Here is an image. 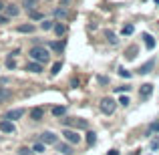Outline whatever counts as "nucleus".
Masks as SVG:
<instances>
[{"label": "nucleus", "mask_w": 159, "mask_h": 155, "mask_svg": "<svg viewBox=\"0 0 159 155\" xmlns=\"http://www.w3.org/2000/svg\"><path fill=\"white\" fill-rule=\"evenodd\" d=\"M28 57L32 58L34 62H48V58H51V52H48V48L44 47H32L30 51H28Z\"/></svg>", "instance_id": "obj_1"}, {"label": "nucleus", "mask_w": 159, "mask_h": 155, "mask_svg": "<svg viewBox=\"0 0 159 155\" xmlns=\"http://www.w3.org/2000/svg\"><path fill=\"white\" fill-rule=\"evenodd\" d=\"M62 123H65L66 127H77V129H87L89 127V121L81 119V117H66V119H62Z\"/></svg>", "instance_id": "obj_2"}, {"label": "nucleus", "mask_w": 159, "mask_h": 155, "mask_svg": "<svg viewBox=\"0 0 159 155\" xmlns=\"http://www.w3.org/2000/svg\"><path fill=\"white\" fill-rule=\"evenodd\" d=\"M115 107H117V101L111 99V97H105L101 101V111L105 113V115H113V113H115Z\"/></svg>", "instance_id": "obj_3"}, {"label": "nucleus", "mask_w": 159, "mask_h": 155, "mask_svg": "<svg viewBox=\"0 0 159 155\" xmlns=\"http://www.w3.org/2000/svg\"><path fill=\"white\" fill-rule=\"evenodd\" d=\"M62 137H65L70 145H79L81 143V135H79L77 131H73V129H62Z\"/></svg>", "instance_id": "obj_4"}, {"label": "nucleus", "mask_w": 159, "mask_h": 155, "mask_svg": "<svg viewBox=\"0 0 159 155\" xmlns=\"http://www.w3.org/2000/svg\"><path fill=\"white\" fill-rule=\"evenodd\" d=\"M40 143H44V145H57L58 143V137L54 135L52 131H44L43 135H40Z\"/></svg>", "instance_id": "obj_5"}, {"label": "nucleus", "mask_w": 159, "mask_h": 155, "mask_svg": "<svg viewBox=\"0 0 159 155\" xmlns=\"http://www.w3.org/2000/svg\"><path fill=\"white\" fill-rule=\"evenodd\" d=\"M151 93H153V85L151 83H145V85H141V89H139V99L141 101H147V99L151 97Z\"/></svg>", "instance_id": "obj_6"}, {"label": "nucleus", "mask_w": 159, "mask_h": 155, "mask_svg": "<svg viewBox=\"0 0 159 155\" xmlns=\"http://www.w3.org/2000/svg\"><path fill=\"white\" fill-rule=\"evenodd\" d=\"M0 131H2V133H14V123L8 121V119L0 121Z\"/></svg>", "instance_id": "obj_7"}, {"label": "nucleus", "mask_w": 159, "mask_h": 155, "mask_svg": "<svg viewBox=\"0 0 159 155\" xmlns=\"http://www.w3.org/2000/svg\"><path fill=\"white\" fill-rule=\"evenodd\" d=\"M24 115V109H12V111L6 113V119L8 121H14V119H20Z\"/></svg>", "instance_id": "obj_8"}, {"label": "nucleus", "mask_w": 159, "mask_h": 155, "mask_svg": "<svg viewBox=\"0 0 159 155\" xmlns=\"http://www.w3.org/2000/svg\"><path fill=\"white\" fill-rule=\"evenodd\" d=\"M26 71H28V73H36V75H39V73H43V65H40V62H34V61L26 62Z\"/></svg>", "instance_id": "obj_9"}, {"label": "nucleus", "mask_w": 159, "mask_h": 155, "mask_svg": "<svg viewBox=\"0 0 159 155\" xmlns=\"http://www.w3.org/2000/svg\"><path fill=\"white\" fill-rule=\"evenodd\" d=\"M153 69H155V61H147L145 65L139 66V73H141V75H147V73H151Z\"/></svg>", "instance_id": "obj_10"}, {"label": "nucleus", "mask_w": 159, "mask_h": 155, "mask_svg": "<svg viewBox=\"0 0 159 155\" xmlns=\"http://www.w3.org/2000/svg\"><path fill=\"white\" fill-rule=\"evenodd\" d=\"M43 115H44V113H43V109H40V107H34L30 111V119L32 121H40V119H43Z\"/></svg>", "instance_id": "obj_11"}, {"label": "nucleus", "mask_w": 159, "mask_h": 155, "mask_svg": "<svg viewBox=\"0 0 159 155\" xmlns=\"http://www.w3.org/2000/svg\"><path fill=\"white\" fill-rule=\"evenodd\" d=\"M58 151L61 155H73V147L69 143H58Z\"/></svg>", "instance_id": "obj_12"}, {"label": "nucleus", "mask_w": 159, "mask_h": 155, "mask_svg": "<svg viewBox=\"0 0 159 155\" xmlns=\"http://www.w3.org/2000/svg\"><path fill=\"white\" fill-rule=\"evenodd\" d=\"M4 8H6V14H8V16H18V12H20L18 8L14 6V4H8V6L4 4Z\"/></svg>", "instance_id": "obj_13"}, {"label": "nucleus", "mask_w": 159, "mask_h": 155, "mask_svg": "<svg viewBox=\"0 0 159 155\" xmlns=\"http://www.w3.org/2000/svg\"><path fill=\"white\" fill-rule=\"evenodd\" d=\"M143 39H145V47H147L149 51H151V48L155 47V40H153V36H151V34H147V32H145V34H143Z\"/></svg>", "instance_id": "obj_14"}, {"label": "nucleus", "mask_w": 159, "mask_h": 155, "mask_svg": "<svg viewBox=\"0 0 159 155\" xmlns=\"http://www.w3.org/2000/svg\"><path fill=\"white\" fill-rule=\"evenodd\" d=\"M18 32H28L30 34V32H34V24H20Z\"/></svg>", "instance_id": "obj_15"}, {"label": "nucleus", "mask_w": 159, "mask_h": 155, "mask_svg": "<svg viewBox=\"0 0 159 155\" xmlns=\"http://www.w3.org/2000/svg\"><path fill=\"white\" fill-rule=\"evenodd\" d=\"M10 91H8V89H4V87H0V103H4V101H6V99H10Z\"/></svg>", "instance_id": "obj_16"}, {"label": "nucleus", "mask_w": 159, "mask_h": 155, "mask_svg": "<svg viewBox=\"0 0 159 155\" xmlns=\"http://www.w3.org/2000/svg\"><path fill=\"white\" fill-rule=\"evenodd\" d=\"M87 143H89V145H95V143H97V133H95V131H89V133H87Z\"/></svg>", "instance_id": "obj_17"}, {"label": "nucleus", "mask_w": 159, "mask_h": 155, "mask_svg": "<svg viewBox=\"0 0 159 155\" xmlns=\"http://www.w3.org/2000/svg\"><path fill=\"white\" fill-rule=\"evenodd\" d=\"M44 149H47V145H44V143H40V141L32 145V151H34V153H44Z\"/></svg>", "instance_id": "obj_18"}, {"label": "nucleus", "mask_w": 159, "mask_h": 155, "mask_svg": "<svg viewBox=\"0 0 159 155\" xmlns=\"http://www.w3.org/2000/svg\"><path fill=\"white\" fill-rule=\"evenodd\" d=\"M52 28H54V32H57L58 36H62V34H65V30H66L65 24H61V22H58V24H52Z\"/></svg>", "instance_id": "obj_19"}, {"label": "nucleus", "mask_w": 159, "mask_h": 155, "mask_svg": "<svg viewBox=\"0 0 159 155\" xmlns=\"http://www.w3.org/2000/svg\"><path fill=\"white\" fill-rule=\"evenodd\" d=\"M125 54H127V58H129V61H133V58L137 57V47H129Z\"/></svg>", "instance_id": "obj_20"}, {"label": "nucleus", "mask_w": 159, "mask_h": 155, "mask_svg": "<svg viewBox=\"0 0 159 155\" xmlns=\"http://www.w3.org/2000/svg\"><path fill=\"white\" fill-rule=\"evenodd\" d=\"M26 10H28V14H30V18H34V20H40V18H43V14H40V12L30 10V8H26Z\"/></svg>", "instance_id": "obj_21"}, {"label": "nucleus", "mask_w": 159, "mask_h": 155, "mask_svg": "<svg viewBox=\"0 0 159 155\" xmlns=\"http://www.w3.org/2000/svg\"><path fill=\"white\" fill-rule=\"evenodd\" d=\"M133 30H135V26H133V24H125L123 26V34H133Z\"/></svg>", "instance_id": "obj_22"}, {"label": "nucleus", "mask_w": 159, "mask_h": 155, "mask_svg": "<svg viewBox=\"0 0 159 155\" xmlns=\"http://www.w3.org/2000/svg\"><path fill=\"white\" fill-rule=\"evenodd\" d=\"M18 155H34V151H32L30 147H20L18 149Z\"/></svg>", "instance_id": "obj_23"}, {"label": "nucleus", "mask_w": 159, "mask_h": 155, "mask_svg": "<svg viewBox=\"0 0 159 155\" xmlns=\"http://www.w3.org/2000/svg\"><path fill=\"white\" fill-rule=\"evenodd\" d=\"M52 115H54V117L65 115V107H52Z\"/></svg>", "instance_id": "obj_24"}, {"label": "nucleus", "mask_w": 159, "mask_h": 155, "mask_svg": "<svg viewBox=\"0 0 159 155\" xmlns=\"http://www.w3.org/2000/svg\"><path fill=\"white\" fill-rule=\"evenodd\" d=\"M52 20H44V22L43 24H40V28H43V30H51V28H52Z\"/></svg>", "instance_id": "obj_25"}, {"label": "nucleus", "mask_w": 159, "mask_h": 155, "mask_svg": "<svg viewBox=\"0 0 159 155\" xmlns=\"http://www.w3.org/2000/svg\"><path fill=\"white\" fill-rule=\"evenodd\" d=\"M107 40H109V43H111V44H117V36L113 34L111 30H107Z\"/></svg>", "instance_id": "obj_26"}, {"label": "nucleus", "mask_w": 159, "mask_h": 155, "mask_svg": "<svg viewBox=\"0 0 159 155\" xmlns=\"http://www.w3.org/2000/svg\"><path fill=\"white\" fill-rule=\"evenodd\" d=\"M61 69H62L61 62H54V65H52V71H51V75H52V77H54V75H58V71H61Z\"/></svg>", "instance_id": "obj_27"}, {"label": "nucleus", "mask_w": 159, "mask_h": 155, "mask_svg": "<svg viewBox=\"0 0 159 155\" xmlns=\"http://www.w3.org/2000/svg\"><path fill=\"white\" fill-rule=\"evenodd\" d=\"M6 66H8L10 71H14V69H16V61H14V58H8V61H6Z\"/></svg>", "instance_id": "obj_28"}, {"label": "nucleus", "mask_w": 159, "mask_h": 155, "mask_svg": "<svg viewBox=\"0 0 159 155\" xmlns=\"http://www.w3.org/2000/svg\"><path fill=\"white\" fill-rule=\"evenodd\" d=\"M24 4H26V8H32V6H36L39 4V0H22Z\"/></svg>", "instance_id": "obj_29"}, {"label": "nucleus", "mask_w": 159, "mask_h": 155, "mask_svg": "<svg viewBox=\"0 0 159 155\" xmlns=\"http://www.w3.org/2000/svg\"><path fill=\"white\" fill-rule=\"evenodd\" d=\"M57 16H61V18H66V10H65V8H57Z\"/></svg>", "instance_id": "obj_30"}, {"label": "nucleus", "mask_w": 159, "mask_h": 155, "mask_svg": "<svg viewBox=\"0 0 159 155\" xmlns=\"http://www.w3.org/2000/svg\"><path fill=\"white\" fill-rule=\"evenodd\" d=\"M119 75H121V77H125V79L131 77V73H129V71H125V69H119Z\"/></svg>", "instance_id": "obj_31"}, {"label": "nucleus", "mask_w": 159, "mask_h": 155, "mask_svg": "<svg viewBox=\"0 0 159 155\" xmlns=\"http://www.w3.org/2000/svg\"><path fill=\"white\" fill-rule=\"evenodd\" d=\"M48 47H51V48H54V51H61V48H62V44H61V43H51Z\"/></svg>", "instance_id": "obj_32"}, {"label": "nucleus", "mask_w": 159, "mask_h": 155, "mask_svg": "<svg viewBox=\"0 0 159 155\" xmlns=\"http://www.w3.org/2000/svg\"><path fill=\"white\" fill-rule=\"evenodd\" d=\"M119 103L123 105V107H127V105L131 103V101H129V97H121V99H119Z\"/></svg>", "instance_id": "obj_33"}, {"label": "nucleus", "mask_w": 159, "mask_h": 155, "mask_svg": "<svg viewBox=\"0 0 159 155\" xmlns=\"http://www.w3.org/2000/svg\"><path fill=\"white\" fill-rule=\"evenodd\" d=\"M151 149H153V151H157V149H159V139H153L151 141Z\"/></svg>", "instance_id": "obj_34"}, {"label": "nucleus", "mask_w": 159, "mask_h": 155, "mask_svg": "<svg viewBox=\"0 0 159 155\" xmlns=\"http://www.w3.org/2000/svg\"><path fill=\"white\" fill-rule=\"evenodd\" d=\"M8 22V16H0V24H6Z\"/></svg>", "instance_id": "obj_35"}, {"label": "nucleus", "mask_w": 159, "mask_h": 155, "mask_svg": "<svg viewBox=\"0 0 159 155\" xmlns=\"http://www.w3.org/2000/svg\"><path fill=\"white\" fill-rule=\"evenodd\" d=\"M151 131H159V125H157V123H153V125H151Z\"/></svg>", "instance_id": "obj_36"}, {"label": "nucleus", "mask_w": 159, "mask_h": 155, "mask_svg": "<svg viewBox=\"0 0 159 155\" xmlns=\"http://www.w3.org/2000/svg\"><path fill=\"white\" fill-rule=\"evenodd\" d=\"M107 155H119V151H117V149H113V151H109Z\"/></svg>", "instance_id": "obj_37"}, {"label": "nucleus", "mask_w": 159, "mask_h": 155, "mask_svg": "<svg viewBox=\"0 0 159 155\" xmlns=\"http://www.w3.org/2000/svg\"><path fill=\"white\" fill-rule=\"evenodd\" d=\"M4 10V2H2V0H0V12H2Z\"/></svg>", "instance_id": "obj_38"}, {"label": "nucleus", "mask_w": 159, "mask_h": 155, "mask_svg": "<svg viewBox=\"0 0 159 155\" xmlns=\"http://www.w3.org/2000/svg\"><path fill=\"white\" fill-rule=\"evenodd\" d=\"M66 2H69V0H62V4H66Z\"/></svg>", "instance_id": "obj_39"}, {"label": "nucleus", "mask_w": 159, "mask_h": 155, "mask_svg": "<svg viewBox=\"0 0 159 155\" xmlns=\"http://www.w3.org/2000/svg\"><path fill=\"white\" fill-rule=\"evenodd\" d=\"M155 4H159V0H155Z\"/></svg>", "instance_id": "obj_40"}]
</instances>
